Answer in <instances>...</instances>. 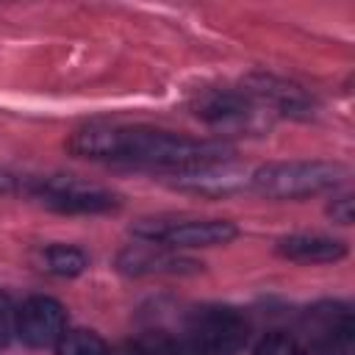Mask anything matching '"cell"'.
Segmentation results:
<instances>
[{
  "instance_id": "cell-1",
  "label": "cell",
  "mask_w": 355,
  "mask_h": 355,
  "mask_svg": "<svg viewBox=\"0 0 355 355\" xmlns=\"http://www.w3.org/2000/svg\"><path fill=\"white\" fill-rule=\"evenodd\" d=\"M111 158L183 169L205 161H222L227 158V150L225 144H216V141H200V139H189L166 130L111 125Z\"/></svg>"
},
{
  "instance_id": "cell-2",
  "label": "cell",
  "mask_w": 355,
  "mask_h": 355,
  "mask_svg": "<svg viewBox=\"0 0 355 355\" xmlns=\"http://www.w3.org/2000/svg\"><path fill=\"white\" fill-rule=\"evenodd\" d=\"M344 178V169L330 161H280L266 164L252 175V183L261 194L275 200L311 197L327 189H336Z\"/></svg>"
},
{
  "instance_id": "cell-3",
  "label": "cell",
  "mask_w": 355,
  "mask_h": 355,
  "mask_svg": "<svg viewBox=\"0 0 355 355\" xmlns=\"http://www.w3.org/2000/svg\"><path fill=\"white\" fill-rule=\"evenodd\" d=\"M136 236L164 247H216L236 239L233 222L225 219H141Z\"/></svg>"
},
{
  "instance_id": "cell-4",
  "label": "cell",
  "mask_w": 355,
  "mask_h": 355,
  "mask_svg": "<svg viewBox=\"0 0 355 355\" xmlns=\"http://www.w3.org/2000/svg\"><path fill=\"white\" fill-rule=\"evenodd\" d=\"M247 341V322L233 308H202L191 316L189 344L202 355H230Z\"/></svg>"
},
{
  "instance_id": "cell-5",
  "label": "cell",
  "mask_w": 355,
  "mask_h": 355,
  "mask_svg": "<svg viewBox=\"0 0 355 355\" xmlns=\"http://www.w3.org/2000/svg\"><path fill=\"white\" fill-rule=\"evenodd\" d=\"M214 130L222 133H261L263 128H269V108H263L258 100H252L250 94H233V92H222V94H208L200 103L197 111Z\"/></svg>"
},
{
  "instance_id": "cell-6",
  "label": "cell",
  "mask_w": 355,
  "mask_h": 355,
  "mask_svg": "<svg viewBox=\"0 0 355 355\" xmlns=\"http://www.w3.org/2000/svg\"><path fill=\"white\" fill-rule=\"evenodd\" d=\"M31 191L53 211L61 214H100L116 205V197L100 186H89L78 178H39Z\"/></svg>"
},
{
  "instance_id": "cell-7",
  "label": "cell",
  "mask_w": 355,
  "mask_h": 355,
  "mask_svg": "<svg viewBox=\"0 0 355 355\" xmlns=\"http://www.w3.org/2000/svg\"><path fill=\"white\" fill-rule=\"evenodd\" d=\"M67 313L53 297H31L17 311V336L28 347H50L64 336Z\"/></svg>"
},
{
  "instance_id": "cell-8",
  "label": "cell",
  "mask_w": 355,
  "mask_h": 355,
  "mask_svg": "<svg viewBox=\"0 0 355 355\" xmlns=\"http://www.w3.org/2000/svg\"><path fill=\"white\" fill-rule=\"evenodd\" d=\"M172 178H175L172 183H175L178 189L194 191V194H205V197L230 194V191H236V189H241V186L247 183V172L239 169V166H233L227 158L175 169Z\"/></svg>"
},
{
  "instance_id": "cell-9",
  "label": "cell",
  "mask_w": 355,
  "mask_h": 355,
  "mask_svg": "<svg viewBox=\"0 0 355 355\" xmlns=\"http://www.w3.org/2000/svg\"><path fill=\"white\" fill-rule=\"evenodd\" d=\"M247 86L250 89L244 94H250L269 111H280V114H291V116L311 111V100L294 83H286V80H277L269 75H255L247 80Z\"/></svg>"
},
{
  "instance_id": "cell-10",
  "label": "cell",
  "mask_w": 355,
  "mask_h": 355,
  "mask_svg": "<svg viewBox=\"0 0 355 355\" xmlns=\"http://www.w3.org/2000/svg\"><path fill=\"white\" fill-rule=\"evenodd\" d=\"M119 269L130 275H180V272H194L197 263L180 255H172L166 250L130 247L119 255Z\"/></svg>"
},
{
  "instance_id": "cell-11",
  "label": "cell",
  "mask_w": 355,
  "mask_h": 355,
  "mask_svg": "<svg viewBox=\"0 0 355 355\" xmlns=\"http://www.w3.org/2000/svg\"><path fill=\"white\" fill-rule=\"evenodd\" d=\"M280 255L300 263H333L347 255V247L327 236H288L277 244Z\"/></svg>"
},
{
  "instance_id": "cell-12",
  "label": "cell",
  "mask_w": 355,
  "mask_h": 355,
  "mask_svg": "<svg viewBox=\"0 0 355 355\" xmlns=\"http://www.w3.org/2000/svg\"><path fill=\"white\" fill-rule=\"evenodd\" d=\"M89 266L83 250L69 247V244H50L42 250V269L58 277H75Z\"/></svg>"
},
{
  "instance_id": "cell-13",
  "label": "cell",
  "mask_w": 355,
  "mask_h": 355,
  "mask_svg": "<svg viewBox=\"0 0 355 355\" xmlns=\"http://www.w3.org/2000/svg\"><path fill=\"white\" fill-rule=\"evenodd\" d=\"M58 355H108L105 341L92 330H69L58 341Z\"/></svg>"
},
{
  "instance_id": "cell-14",
  "label": "cell",
  "mask_w": 355,
  "mask_h": 355,
  "mask_svg": "<svg viewBox=\"0 0 355 355\" xmlns=\"http://www.w3.org/2000/svg\"><path fill=\"white\" fill-rule=\"evenodd\" d=\"M141 355H202L189 341H175L169 336H150L144 344H139Z\"/></svg>"
},
{
  "instance_id": "cell-15",
  "label": "cell",
  "mask_w": 355,
  "mask_h": 355,
  "mask_svg": "<svg viewBox=\"0 0 355 355\" xmlns=\"http://www.w3.org/2000/svg\"><path fill=\"white\" fill-rule=\"evenodd\" d=\"M255 355H300V349H297L294 338H288L283 333H272L258 344Z\"/></svg>"
},
{
  "instance_id": "cell-16",
  "label": "cell",
  "mask_w": 355,
  "mask_h": 355,
  "mask_svg": "<svg viewBox=\"0 0 355 355\" xmlns=\"http://www.w3.org/2000/svg\"><path fill=\"white\" fill-rule=\"evenodd\" d=\"M17 333V308L8 294L0 291V347H6Z\"/></svg>"
},
{
  "instance_id": "cell-17",
  "label": "cell",
  "mask_w": 355,
  "mask_h": 355,
  "mask_svg": "<svg viewBox=\"0 0 355 355\" xmlns=\"http://www.w3.org/2000/svg\"><path fill=\"white\" fill-rule=\"evenodd\" d=\"M330 216H333L336 222H341V225H349V222H352V197H338V200H333Z\"/></svg>"
},
{
  "instance_id": "cell-18",
  "label": "cell",
  "mask_w": 355,
  "mask_h": 355,
  "mask_svg": "<svg viewBox=\"0 0 355 355\" xmlns=\"http://www.w3.org/2000/svg\"><path fill=\"white\" fill-rule=\"evenodd\" d=\"M14 186H17V178L0 169V194H8V191H14Z\"/></svg>"
},
{
  "instance_id": "cell-19",
  "label": "cell",
  "mask_w": 355,
  "mask_h": 355,
  "mask_svg": "<svg viewBox=\"0 0 355 355\" xmlns=\"http://www.w3.org/2000/svg\"><path fill=\"white\" fill-rule=\"evenodd\" d=\"M300 355H336V352H333V347H327V344H319V341H316L308 352H300Z\"/></svg>"
},
{
  "instance_id": "cell-20",
  "label": "cell",
  "mask_w": 355,
  "mask_h": 355,
  "mask_svg": "<svg viewBox=\"0 0 355 355\" xmlns=\"http://www.w3.org/2000/svg\"><path fill=\"white\" fill-rule=\"evenodd\" d=\"M108 355H141V349H139V347H116V349L108 352Z\"/></svg>"
}]
</instances>
